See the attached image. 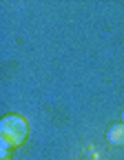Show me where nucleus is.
Segmentation results:
<instances>
[{
  "mask_svg": "<svg viewBox=\"0 0 124 160\" xmlns=\"http://www.w3.org/2000/svg\"><path fill=\"white\" fill-rule=\"evenodd\" d=\"M122 122H124V109H122Z\"/></svg>",
  "mask_w": 124,
  "mask_h": 160,
  "instance_id": "20e7f679",
  "label": "nucleus"
},
{
  "mask_svg": "<svg viewBox=\"0 0 124 160\" xmlns=\"http://www.w3.org/2000/svg\"><path fill=\"white\" fill-rule=\"evenodd\" d=\"M0 131H2V138H7L13 147L22 145L27 140V133H29V127H27V120L20 118V116H5L2 122H0Z\"/></svg>",
  "mask_w": 124,
  "mask_h": 160,
  "instance_id": "f257e3e1",
  "label": "nucleus"
},
{
  "mask_svg": "<svg viewBox=\"0 0 124 160\" xmlns=\"http://www.w3.org/2000/svg\"><path fill=\"white\" fill-rule=\"evenodd\" d=\"M107 140H109V145H115V147L124 145V122L111 125L109 131H107Z\"/></svg>",
  "mask_w": 124,
  "mask_h": 160,
  "instance_id": "f03ea898",
  "label": "nucleus"
},
{
  "mask_svg": "<svg viewBox=\"0 0 124 160\" xmlns=\"http://www.w3.org/2000/svg\"><path fill=\"white\" fill-rule=\"evenodd\" d=\"M11 147H13V145L9 142L7 138H0V156H2V158H7V153H9Z\"/></svg>",
  "mask_w": 124,
  "mask_h": 160,
  "instance_id": "7ed1b4c3",
  "label": "nucleus"
}]
</instances>
